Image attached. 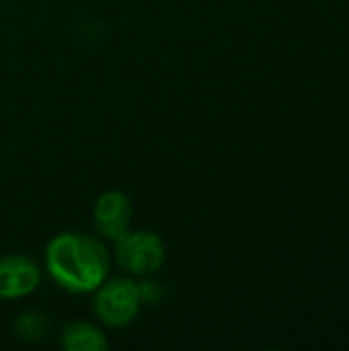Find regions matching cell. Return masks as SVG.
Returning <instances> with one entry per match:
<instances>
[{"label": "cell", "instance_id": "6da1fadb", "mask_svg": "<svg viewBox=\"0 0 349 351\" xmlns=\"http://www.w3.org/2000/svg\"><path fill=\"white\" fill-rule=\"evenodd\" d=\"M45 265L53 282L70 294L95 292L109 274L105 245L84 232H62L47 243Z\"/></svg>", "mask_w": 349, "mask_h": 351}, {"label": "cell", "instance_id": "7a4b0ae2", "mask_svg": "<svg viewBox=\"0 0 349 351\" xmlns=\"http://www.w3.org/2000/svg\"><path fill=\"white\" fill-rule=\"evenodd\" d=\"M93 308L97 319L113 329L128 327L142 306L138 284L130 278H117L111 282H103L97 290Z\"/></svg>", "mask_w": 349, "mask_h": 351}, {"label": "cell", "instance_id": "3957f363", "mask_svg": "<svg viewBox=\"0 0 349 351\" xmlns=\"http://www.w3.org/2000/svg\"><path fill=\"white\" fill-rule=\"evenodd\" d=\"M165 243L150 230H128L115 241V261L130 276H150L165 263Z\"/></svg>", "mask_w": 349, "mask_h": 351}, {"label": "cell", "instance_id": "277c9868", "mask_svg": "<svg viewBox=\"0 0 349 351\" xmlns=\"http://www.w3.org/2000/svg\"><path fill=\"white\" fill-rule=\"evenodd\" d=\"M134 208L125 193L121 191H107L103 193L93 210V222L99 237L115 243L119 241L132 224Z\"/></svg>", "mask_w": 349, "mask_h": 351}, {"label": "cell", "instance_id": "5b68a950", "mask_svg": "<svg viewBox=\"0 0 349 351\" xmlns=\"http://www.w3.org/2000/svg\"><path fill=\"white\" fill-rule=\"evenodd\" d=\"M39 286V269L27 255H8L0 259V298H23Z\"/></svg>", "mask_w": 349, "mask_h": 351}, {"label": "cell", "instance_id": "8992f818", "mask_svg": "<svg viewBox=\"0 0 349 351\" xmlns=\"http://www.w3.org/2000/svg\"><path fill=\"white\" fill-rule=\"evenodd\" d=\"M60 346L66 351H107L109 341L103 331L91 323L76 321L64 327Z\"/></svg>", "mask_w": 349, "mask_h": 351}, {"label": "cell", "instance_id": "52a82bcc", "mask_svg": "<svg viewBox=\"0 0 349 351\" xmlns=\"http://www.w3.org/2000/svg\"><path fill=\"white\" fill-rule=\"evenodd\" d=\"M49 329L47 317H43L41 313H25L14 321V333L16 337L25 339V341H39Z\"/></svg>", "mask_w": 349, "mask_h": 351}, {"label": "cell", "instance_id": "ba28073f", "mask_svg": "<svg viewBox=\"0 0 349 351\" xmlns=\"http://www.w3.org/2000/svg\"><path fill=\"white\" fill-rule=\"evenodd\" d=\"M138 292H140V300L142 304H156L163 298V286L158 282H140L138 284Z\"/></svg>", "mask_w": 349, "mask_h": 351}]
</instances>
